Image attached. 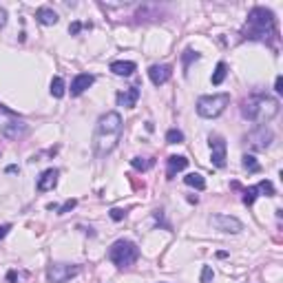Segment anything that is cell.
I'll return each mask as SVG.
<instances>
[{
  "label": "cell",
  "mask_w": 283,
  "mask_h": 283,
  "mask_svg": "<svg viewBox=\"0 0 283 283\" xmlns=\"http://www.w3.org/2000/svg\"><path fill=\"white\" fill-rule=\"evenodd\" d=\"M95 82V75L91 73H80L73 78V82H71V95H82L84 91H86L91 84Z\"/></svg>",
  "instance_id": "cell-11"
},
{
  "label": "cell",
  "mask_w": 283,
  "mask_h": 283,
  "mask_svg": "<svg viewBox=\"0 0 283 283\" xmlns=\"http://www.w3.org/2000/svg\"><path fill=\"white\" fill-rule=\"evenodd\" d=\"M78 272H80V268L73 263H51L47 268V279H49V283H64V281H69V279H73Z\"/></svg>",
  "instance_id": "cell-7"
},
{
  "label": "cell",
  "mask_w": 283,
  "mask_h": 283,
  "mask_svg": "<svg viewBox=\"0 0 283 283\" xmlns=\"http://www.w3.org/2000/svg\"><path fill=\"white\" fill-rule=\"evenodd\" d=\"M226 75H228V66H226V62H219L215 73H212V78H210V82L215 84V86H219V84L226 80Z\"/></svg>",
  "instance_id": "cell-20"
},
{
  "label": "cell",
  "mask_w": 283,
  "mask_h": 283,
  "mask_svg": "<svg viewBox=\"0 0 283 283\" xmlns=\"http://www.w3.org/2000/svg\"><path fill=\"white\" fill-rule=\"evenodd\" d=\"M153 164H155V159L153 157H133L131 159V166L135 168V170H148V168H153Z\"/></svg>",
  "instance_id": "cell-19"
},
{
  "label": "cell",
  "mask_w": 283,
  "mask_h": 283,
  "mask_svg": "<svg viewBox=\"0 0 283 283\" xmlns=\"http://www.w3.org/2000/svg\"><path fill=\"white\" fill-rule=\"evenodd\" d=\"M170 75H172V69L168 64H153L148 69V78H150V82H153L155 86L166 84L168 80H170Z\"/></svg>",
  "instance_id": "cell-10"
},
{
  "label": "cell",
  "mask_w": 283,
  "mask_h": 283,
  "mask_svg": "<svg viewBox=\"0 0 283 283\" xmlns=\"http://www.w3.org/2000/svg\"><path fill=\"white\" fill-rule=\"evenodd\" d=\"M246 142L255 150H265V148H270V144L274 142V133H272V128H268L265 124H259L255 131L248 133Z\"/></svg>",
  "instance_id": "cell-6"
},
{
  "label": "cell",
  "mask_w": 283,
  "mask_h": 283,
  "mask_svg": "<svg viewBox=\"0 0 283 283\" xmlns=\"http://www.w3.org/2000/svg\"><path fill=\"white\" fill-rule=\"evenodd\" d=\"M16 279H18V274H16V272H13V270H11V272L7 274V281H9V283H16Z\"/></svg>",
  "instance_id": "cell-34"
},
{
  "label": "cell",
  "mask_w": 283,
  "mask_h": 283,
  "mask_svg": "<svg viewBox=\"0 0 283 283\" xmlns=\"http://www.w3.org/2000/svg\"><path fill=\"white\" fill-rule=\"evenodd\" d=\"M109 259L113 261L117 268H131V265L140 259V248L133 241H128V239H119V241H115L113 246H111Z\"/></svg>",
  "instance_id": "cell-4"
},
{
  "label": "cell",
  "mask_w": 283,
  "mask_h": 283,
  "mask_svg": "<svg viewBox=\"0 0 283 283\" xmlns=\"http://www.w3.org/2000/svg\"><path fill=\"white\" fill-rule=\"evenodd\" d=\"M274 91H277V93H283V78H281V75H279L277 82H274Z\"/></svg>",
  "instance_id": "cell-30"
},
{
  "label": "cell",
  "mask_w": 283,
  "mask_h": 283,
  "mask_svg": "<svg viewBox=\"0 0 283 283\" xmlns=\"http://www.w3.org/2000/svg\"><path fill=\"white\" fill-rule=\"evenodd\" d=\"M230 104V93H215V95H201L197 100V113L206 119L219 117Z\"/></svg>",
  "instance_id": "cell-5"
},
{
  "label": "cell",
  "mask_w": 283,
  "mask_h": 283,
  "mask_svg": "<svg viewBox=\"0 0 283 283\" xmlns=\"http://www.w3.org/2000/svg\"><path fill=\"white\" fill-rule=\"evenodd\" d=\"M51 95L57 97V100L64 95V80H62L60 75H56V78L51 80Z\"/></svg>",
  "instance_id": "cell-21"
},
{
  "label": "cell",
  "mask_w": 283,
  "mask_h": 283,
  "mask_svg": "<svg viewBox=\"0 0 283 283\" xmlns=\"http://www.w3.org/2000/svg\"><path fill=\"white\" fill-rule=\"evenodd\" d=\"M243 168H246L248 172H259L261 170V164L256 162L252 155H243Z\"/></svg>",
  "instance_id": "cell-22"
},
{
  "label": "cell",
  "mask_w": 283,
  "mask_h": 283,
  "mask_svg": "<svg viewBox=\"0 0 283 283\" xmlns=\"http://www.w3.org/2000/svg\"><path fill=\"white\" fill-rule=\"evenodd\" d=\"M4 25H7V11H4V9L0 7V29H2Z\"/></svg>",
  "instance_id": "cell-31"
},
{
  "label": "cell",
  "mask_w": 283,
  "mask_h": 283,
  "mask_svg": "<svg viewBox=\"0 0 283 283\" xmlns=\"http://www.w3.org/2000/svg\"><path fill=\"white\" fill-rule=\"evenodd\" d=\"M111 71H113L115 75H131L133 71H135V62H128V60H117L111 64Z\"/></svg>",
  "instance_id": "cell-17"
},
{
  "label": "cell",
  "mask_w": 283,
  "mask_h": 283,
  "mask_svg": "<svg viewBox=\"0 0 283 283\" xmlns=\"http://www.w3.org/2000/svg\"><path fill=\"white\" fill-rule=\"evenodd\" d=\"M75 203H78V201H75V199H69V201H64L60 208H57V215H64V212L73 210V208H75Z\"/></svg>",
  "instance_id": "cell-27"
},
{
  "label": "cell",
  "mask_w": 283,
  "mask_h": 283,
  "mask_svg": "<svg viewBox=\"0 0 283 283\" xmlns=\"http://www.w3.org/2000/svg\"><path fill=\"white\" fill-rule=\"evenodd\" d=\"M256 197H259V188H256V186H250V188L243 190V203H246V206H252Z\"/></svg>",
  "instance_id": "cell-23"
},
{
  "label": "cell",
  "mask_w": 283,
  "mask_h": 283,
  "mask_svg": "<svg viewBox=\"0 0 283 283\" xmlns=\"http://www.w3.org/2000/svg\"><path fill=\"white\" fill-rule=\"evenodd\" d=\"M35 20H38L40 25L51 27V25H56V22H57V13L53 11L51 7H40L38 11H35Z\"/></svg>",
  "instance_id": "cell-16"
},
{
  "label": "cell",
  "mask_w": 283,
  "mask_h": 283,
  "mask_svg": "<svg viewBox=\"0 0 283 283\" xmlns=\"http://www.w3.org/2000/svg\"><path fill=\"white\" fill-rule=\"evenodd\" d=\"M256 188H259V193H265L268 197H274V195H277V190H274L272 181H268V179L259 181V184H256Z\"/></svg>",
  "instance_id": "cell-25"
},
{
  "label": "cell",
  "mask_w": 283,
  "mask_h": 283,
  "mask_svg": "<svg viewBox=\"0 0 283 283\" xmlns=\"http://www.w3.org/2000/svg\"><path fill=\"white\" fill-rule=\"evenodd\" d=\"M210 224L215 226L217 230L221 232H241L243 230V224L237 219V217H230V215H212L210 217Z\"/></svg>",
  "instance_id": "cell-9"
},
{
  "label": "cell",
  "mask_w": 283,
  "mask_h": 283,
  "mask_svg": "<svg viewBox=\"0 0 283 283\" xmlns=\"http://www.w3.org/2000/svg\"><path fill=\"white\" fill-rule=\"evenodd\" d=\"M243 40H259V42H270L272 35H277V20L274 13L265 7H255L248 13V22L241 31Z\"/></svg>",
  "instance_id": "cell-2"
},
{
  "label": "cell",
  "mask_w": 283,
  "mask_h": 283,
  "mask_svg": "<svg viewBox=\"0 0 283 283\" xmlns=\"http://www.w3.org/2000/svg\"><path fill=\"white\" fill-rule=\"evenodd\" d=\"M124 217H126V210H122V208H113L111 210V219L113 221H122Z\"/></svg>",
  "instance_id": "cell-29"
},
{
  "label": "cell",
  "mask_w": 283,
  "mask_h": 283,
  "mask_svg": "<svg viewBox=\"0 0 283 283\" xmlns=\"http://www.w3.org/2000/svg\"><path fill=\"white\" fill-rule=\"evenodd\" d=\"M212 281V268L210 265H203L201 270V283H210Z\"/></svg>",
  "instance_id": "cell-28"
},
{
  "label": "cell",
  "mask_w": 283,
  "mask_h": 283,
  "mask_svg": "<svg viewBox=\"0 0 283 283\" xmlns=\"http://www.w3.org/2000/svg\"><path fill=\"white\" fill-rule=\"evenodd\" d=\"M279 113V100L270 95H263V93H255L250 95L246 102L241 104V115L246 119H252V122H270L272 117H277Z\"/></svg>",
  "instance_id": "cell-3"
},
{
  "label": "cell",
  "mask_w": 283,
  "mask_h": 283,
  "mask_svg": "<svg viewBox=\"0 0 283 283\" xmlns=\"http://www.w3.org/2000/svg\"><path fill=\"white\" fill-rule=\"evenodd\" d=\"M184 184L190 186V188H197V190H203L206 188V179H203L199 172H190V175L184 177Z\"/></svg>",
  "instance_id": "cell-18"
},
{
  "label": "cell",
  "mask_w": 283,
  "mask_h": 283,
  "mask_svg": "<svg viewBox=\"0 0 283 283\" xmlns=\"http://www.w3.org/2000/svg\"><path fill=\"white\" fill-rule=\"evenodd\" d=\"M140 100V88L137 86H131V88H124V91L117 93V104L124 106V109H133Z\"/></svg>",
  "instance_id": "cell-13"
},
{
  "label": "cell",
  "mask_w": 283,
  "mask_h": 283,
  "mask_svg": "<svg viewBox=\"0 0 283 283\" xmlns=\"http://www.w3.org/2000/svg\"><path fill=\"white\" fill-rule=\"evenodd\" d=\"M0 133H2V137H7V140L18 142L27 133V124L25 122H9L0 128Z\"/></svg>",
  "instance_id": "cell-12"
},
{
  "label": "cell",
  "mask_w": 283,
  "mask_h": 283,
  "mask_svg": "<svg viewBox=\"0 0 283 283\" xmlns=\"http://www.w3.org/2000/svg\"><path fill=\"white\" fill-rule=\"evenodd\" d=\"M80 29H82V25H80V22H73V25H71V27H69L71 35H75V33H78V31H80Z\"/></svg>",
  "instance_id": "cell-33"
},
{
  "label": "cell",
  "mask_w": 283,
  "mask_h": 283,
  "mask_svg": "<svg viewBox=\"0 0 283 283\" xmlns=\"http://www.w3.org/2000/svg\"><path fill=\"white\" fill-rule=\"evenodd\" d=\"M166 142L168 144H181V142H184V133H181L179 128H170V131L166 133Z\"/></svg>",
  "instance_id": "cell-24"
},
{
  "label": "cell",
  "mask_w": 283,
  "mask_h": 283,
  "mask_svg": "<svg viewBox=\"0 0 283 283\" xmlns=\"http://www.w3.org/2000/svg\"><path fill=\"white\" fill-rule=\"evenodd\" d=\"M57 175H60V172H57L56 168H49V170H44L42 175H40V179H38V190H40V193L56 188V184H57Z\"/></svg>",
  "instance_id": "cell-15"
},
{
  "label": "cell",
  "mask_w": 283,
  "mask_h": 283,
  "mask_svg": "<svg viewBox=\"0 0 283 283\" xmlns=\"http://www.w3.org/2000/svg\"><path fill=\"white\" fill-rule=\"evenodd\" d=\"M9 230H11V226H9V224L0 226V239H4V237H7V232H9Z\"/></svg>",
  "instance_id": "cell-32"
},
{
  "label": "cell",
  "mask_w": 283,
  "mask_h": 283,
  "mask_svg": "<svg viewBox=\"0 0 283 283\" xmlns=\"http://www.w3.org/2000/svg\"><path fill=\"white\" fill-rule=\"evenodd\" d=\"M122 128H124V124H122V117H119L117 111L104 113L97 119L95 137H93V146H95L97 157H104L111 150H115L119 137H122Z\"/></svg>",
  "instance_id": "cell-1"
},
{
  "label": "cell",
  "mask_w": 283,
  "mask_h": 283,
  "mask_svg": "<svg viewBox=\"0 0 283 283\" xmlns=\"http://www.w3.org/2000/svg\"><path fill=\"white\" fill-rule=\"evenodd\" d=\"M193 60H199V53L193 51V49H186V51L181 53V62H184V69H188L190 62H193Z\"/></svg>",
  "instance_id": "cell-26"
},
{
  "label": "cell",
  "mask_w": 283,
  "mask_h": 283,
  "mask_svg": "<svg viewBox=\"0 0 283 283\" xmlns=\"http://www.w3.org/2000/svg\"><path fill=\"white\" fill-rule=\"evenodd\" d=\"M226 153H228V146L226 140L221 135H210V159L212 166L224 168L226 166Z\"/></svg>",
  "instance_id": "cell-8"
},
{
  "label": "cell",
  "mask_w": 283,
  "mask_h": 283,
  "mask_svg": "<svg viewBox=\"0 0 283 283\" xmlns=\"http://www.w3.org/2000/svg\"><path fill=\"white\" fill-rule=\"evenodd\" d=\"M186 166H188V159L186 157H181V155H170V157L166 159V177L172 179V177H175L179 170H184Z\"/></svg>",
  "instance_id": "cell-14"
}]
</instances>
